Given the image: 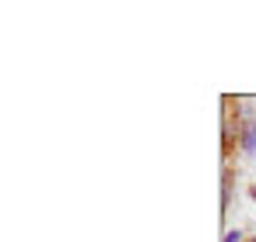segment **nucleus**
I'll list each match as a JSON object with an SVG mask.
<instances>
[{
  "mask_svg": "<svg viewBox=\"0 0 256 242\" xmlns=\"http://www.w3.org/2000/svg\"><path fill=\"white\" fill-rule=\"evenodd\" d=\"M239 142H242V149H246L250 156H256V124H250V128L239 135Z\"/></svg>",
  "mask_w": 256,
  "mask_h": 242,
  "instance_id": "obj_1",
  "label": "nucleus"
},
{
  "mask_svg": "<svg viewBox=\"0 0 256 242\" xmlns=\"http://www.w3.org/2000/svg\"><path fill=\"white\" fill-rule=\"evenodd\" d=\"M222 242H246V236L236 228V232H225V239H222Z\"/></svg>",
  "mask_w": 256,
  "mask_h": 242,
  "instance_id": "obj_2",
  "label": "nucleus"
},
{
  "mask_svg": "<svg viewBox=\"0 0 256 242\" xmlns=\"http://www.w3.org/2000/svg\"><path fill=\"white\" fill-rule=\"evenodd\" d=\"M250 194H253V201H256V187H253V190H250Z\"/></svg>",
  "mask_w": 256,
  "mask_h": 242,
  "instance_id": "obj_3",
  "label": "nucleus"
},
{
  "mask_svg": "<svg viewBox=\"0 0 256 242\" xmlns=\"http://www.w3.org/2000/svg\"><path fill=\"white\" fill-rule=\"evenodd\" d=\"M253 242H256V239H253Z\"/></svg>",
  "mask_w": 256,
  "mask_h": 242,
  "instance_id": "obj_4",
  "label": "nucleus"
}]
</instances>
